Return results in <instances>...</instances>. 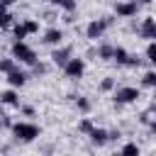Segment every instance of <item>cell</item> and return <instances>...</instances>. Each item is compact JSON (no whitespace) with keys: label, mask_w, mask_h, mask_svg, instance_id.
I'll return each mask as SVG.
<instances>
[{"label":"cell","mask_w":156,"mask_h":156,"mask_svg":"<svg viewBox=\"0 0 156 156\" xmlns=\"http://www.w3.org/2000/svg\"><path fill=\"white\" fill-rule=\"evenodd\" d=\"M10 129H12V134H15L17 141H34L41 134V129L37 124H32V122H15Z\"/></svg>","instance_id":"1"},{"label":"cell","mask_w":156,"mask_h":156,"mask_svg":"<svg viewBox=\"0 0 156 156\" xmlns=\"http://www.w3.org/2000/svg\"><path fill=\"white\" fill-rule=\"evenodd\" d=\"M12 58H20L27 66H34L37 63V54H34V49L29 44H24V39H17L12 44Z\"/></svg>","instance_id":"2"},{"label":"cell","mask_w":156,"mask_h":156,"mask_svg":"<svg viewBox=\"0 0 156 156\" xmlns=\"http://www.w3.org/2000/svg\"><path fill=\"white\" fill-rule=\"evenodd\" d=\"M110 24H112L110 17H105V20H93V22L85 27V37L93 39V41H98V39H102V34H105V29H107Z\"/></svg>","instance_id":"3"},{"label":"cell","mask_w":156,"mask_h":156,"mask_svg":"<svg viewBox=\"0 0 156 156\" xmlns=\"http://www.w3.org/2000/svg\"><path fill=\"white\" fill-rule=\"evenodd\" d=\"M63 73H66V78H73V80L83 78V73H85V61L78 58V56H71V58L66 61V66H63Z\"/></svg>","instance_id":"4"},{"label":"cell","mask_w":156,"mask_h":156,"mask_svg":"<svg viewBox=\"0 0 156 156\" xmlns=\"http://www.w3.org/2000/svg\"><path fill=\"white\" fill-rule=\"evenodd\" d=\"M139 98H141L139 88H132V85H124V88L115 90V102L117 105H129V102H136Z\"/></svg>","instance_id":"5"},{"label":"cell","mask_w":156,"mask_h":156,"mask_svg":"<svg viewBox=\"0 0 156 156\" xmlns=\"http://www.w3.org/2000/svg\"><path fill=\"white\" fill-rule=\"evenodd\" d=\"M136 10H139V2L136 0H124V2H117V7H115V12L119 17H134Z\"/></svg>","instance_id":"6"},{"label":"cell","mask_w":156,"mask_h":156,"mask_svg":"<svg viewBox=\"0 0 156 156\" xmlns=\"http://www.w3.org/2000/svg\"><path fill=\"white\" fill-rule=\"evenodd\" d=\"M139 34L144 39H156V20L154 17H146L141 22V27H139Z\"/></svg>","instance_id":"7"},{"label":"cell","mask_w":156,"mask_h":156,"mask_svg":"<svg viewBox=\"0 0 156 156\" xmlns=\"http://www.w3.org/2000/svg\"><path fill=\"white\" fill-rule=\"evenodd\" d=\"M44 41H46V44H51V46H58V44L63 41V32H61L58 27H51V29H46V32H44Z\"/></svg>","instance_id":"8"},{"label":"cell","mask_w":156,"mask_h":156,"mask_svg":"<svg viewBox=\"0 0 156 156\" xmlns=\"http://www.w3.org/2000/svg\"><path fill=\"white\" fill-rule=\"evenodd\" d=\"M7 83H10L12 88H22V85L27 83V73H24V71H20V68H15V71H10V73H7Z\"/></svg>","instance_id":"9"},{"label":"cell","mask_w":156,"mask_h":156,"mask_svg":"<svg viewBox=\"0 0 156 156\" xmlns=\"http://www.w3.org/2000/svg\"><path fill=\"white\" fill-rule=\"evenodd\" d=\"M88 136H90V141H93L95 146H105V144L110 141V132H105V129H98V127H93V132H90Z\"/></svg>","instance_id":"10"},{"label":"cell","mask_w":156,"mask_h":156,"mask_svg":"<svg viewBox=\"0 0 156 156\" xmlns=\"http://www.w3.org/2000/svg\"><path fill=\"white\" fill-rule=\"evenodd\" d=\"M51 58H54V63H56V66H61V68H63V66H66V61L71 58V49H68V46L56 49V51L51 54Z\"/></svg>","instance_id":"11"},{"label":"cell","mask_w":156,"mask_h":156,"mask_svg":"<svg viewBox=\"0 0 156 156\" xmlns=\"http://www.w3.org/2000/svg\"><path fill=\"white\" fill-rule=\"evenodd\" d=\"M0 100H2V105L20 107V95H17V90H5V93L0 95Z\"/></svg>","instance_id":"12"},{"label":"cell","mask_w":156,"mask_h":156,"mask_svg":"<svg viewBox=\"0 0 156 156\" xmlns=\"http://www.w3.org/2000/svg\"><path fill=\"white\" fill-rule=\"evenodd\" d=\"M112 58H115L119 66H127V63H129V54H127L122 46H115V56H112Z\"/></svg>","instance_id":"13"},{"label":"cell","mask_w":156,"mask_h":156,"mask_svg":"<svg viewBox=\"0 0 156 156\" xmlns=\"http://www.w3.org/2000/svg\"><path fill=\"white\" fill-rule=\"evenodd\" d=\"M141 85H146V88H156V71H146L144 78H141Z\"/></svg>","instance_id":"14"},{"label":"cell","mask_w":156,"mask_h":156,"mask_svg":"<svg viewBox=\"0 0 156 156\" xmlns=\"http://www.w3.org/2000/svg\"><path fill=\"white\" fill-rule=\"evenodd\" d=\"M98 56H100V58H112V56H115V46H110V44H102V46L98 49Z\"/></svg>","instance_id":"15"},{"label":"cell","mask_w":156,"mask_h":156,"mask_svg":"<svg viewBox=\"0 0 156 156\" xmlns=\"http://www.w3.org/2000/svg\"><path fill=\"white\" fill-rule=\"evenodd\" d=\"M15 68H17L15 66V58H0V73H10Z\"/></svg>","instance_id":"16"},{"label":"cell","mask_w":156,"mask_h":156,"mask_svg":"<svg viewBox=\"0 0 156 156\" xmlns=\"http://www.w3.org/2000/svg\"><path fill=\"white\" fill-rule=\"evenodd\" d=\"M49 2H54V5L63 7L66 12H73V10H76V0H49Z\"/></svg>","instance_id":"17"},{"label":"cell","mask_w":156,"mask_h":156,"mask_svg":"<svg viewBox=\"0 0 156 156\" xmlns=\"http://www.w3.org/2000/svg\"><path fill=\"white\" fill-rule=\"evenodd\" d=\"M22 24H24L27 34H37V32H39V22H37V20H24Z\"/></svg>","instance_id":"18"},{"label":"cell","mask_w":156,"mask_h":156,"mask_svg":"<svg viewBox=\"0 0 156 156\" xmlns=\"http://www.w3.org/2000/svg\"><path fill=\"white\" fill-rule=\"evenodd\" d=\"M93 127H95V124H93L90 119H80V122H78V132H83V134H90Z\"/></svg>","instance_id":"19"},{"label":"cell","mask_w":156,"mask_h":156,"mask_svg":"<svg viewBox=\"0 0 156 156\" xmlns=\"http://www.w3.org/2000/svg\"><path fill=\"white\" fill-rule=\"evenodd\" d=\"M146 58L154 63V68H156V41H151L149 46H146Z\"/></svg>","instance_id":"20"},{"label":"cell","mask_w":156,"mask_h":156,"mask_svg":"<svg viewBox=\"0 0 156 156\" xmlns=\"http://www.w3.org/2000/svg\"><path fill=\"white\" fill-rule=\"evenodd\" d=\"M12 32H15V39H24V37H27L24 24H15V27H12Z\"/></svg>","instance_id":"21"},{"label":"cell","mask_w":156,"mask_h":156,"mask_svg":"<svg viewBox=\"0 0 156 156\" xmlns=\"http://www.w3.org/2000/svg\"><path fill=\"white\" fill-rule=\"evenodd\" d=\"M76 107H78L80 112H88V110H90V102H88V98H78V100H76Z\"/></svg>","instance_id":"22"},{"label":"cell","mask_w":156,"mask_h":156,"mask_svg":"<svg viewBox=\"0 0 156 156\" xmlns=\"http://www.w3.org/2000/svg\"><path fill=\"white\" fill-rule=\"evenodd\" d=\"M0 27H2V29H7V27H12V15H10V12H5V15H0Z\"/></svg>","instance_id":"23"},{"label":"cell","mask_w":156,"mask_h":156,"mask_svg":"<svg viewBox=\"0 0 156 156\" xmlns=\"http://www.w3.org/2000/svg\"><path fill=\"white\" fill-rule=\"evenodd\" d=\"M112 88H115V78H105V80L100 83V90H102V93H107V90H112Z\"/></svg>","instance_id":"24"},{"label":"cell","mask_w":156,"mask_h":156,"mask_svg":"<svg viewBox=\"0 0 156 156\" xmlns=\"http://www.w3.org/2000/svg\"><path fill=\"white\" fill-rule=\"evenodd\" d=\"M122 154H139V146L136 144H124L122 146Z\"/></svg>","instance_id":"25"},{"label":"cell","mask_w":156,"mask_h":156,"mask_svg":"<svg viewBox=\"0 0 156 156\" xmlns=\"http://www.w3.org/2000/svg\"><path fill=\"white\" fill-rule=\"evenodd\" d=\"M32 68H34V73H37V76H41V73H46V66H44V63H34Z\"/></svg>","instance_id":"26"},{"label":"cell","mask_w":156,"mask_h":156,"mask_svg":"<svg viewBox=\"0 0 156 156\" xmlns=\"http://www.w3.org/2000/svg\"><path fill=\"white\" fill-rule=\"evenodd\" d=\"M0 127H12V124H10V119H7V117H2V119H0Z\"/></svg>","instance_id":"27"},{"label":"cell","mask_w":156,"mask_h":156,"mask_svg":"<svg viewBox=\"0 0 156 156\" xmlns=\"http://www.w3.org/2000/svg\"><path fill=\"white\" fill-rule=\"evenodd\" d=\"M149 129H151V134L156 136V119H154V122H149Z\"/></svg>","instance_id":"28"},{"label":"cell","mask_w":156,"mask_h":156,"mask_svg":"<svg viewBox=\"0 0 156 156\" xmlns=\"http://www.w3.org/2000/svg\"><path fill=\"white\" fill-rule=\"evenodd\" d=\"M149 115H156V100L151 102V107H149Z\"/></svg>","instance_id":"29"},{"label":"cell","mask_w":156,"mask_h":156,"mask_svg":"<svg viewBox=\"0 0 156 156\" xmlns=\"http://www.w3.org/2000/svg\"><path fill=\"white\" fill-rule=\"evenodd\" d=\"M5 12H7V5H5V2H0V15H5Z\"/></svg>","instance_id":"30"},{"label":"cell","mask_w":156,"mask_h":156,"mask_svg":"<svg viewBox=\"0 0 156 156\" xmlns=\"http://www.w3.org/2000/svg\"><path fill=\"white\" fill-rule=\"evenodd\" d=\"M0 2H5V5H7V7H10V5H12V2H15V0H0Z\"/></svg>","instance_id":"31"},{"label":"cell","mask_w":156,"mask_h":156,"mask_svg":"<svg viewBox=\"0 0 156 156\" xmlns=\"http://www.w3.org/2000/svg\"><path fill=\"white\" fill-rule=\"evenodd\" d=\"M154 100H156V88H154Z\"/></svg>","instance_id":"32"},{"label":"cell","mask_w":156,"mask_h":156,"mask_svg":"<svg viewBox=\"0 0 156 156\" xmlns=\"http://www.w3.org/2000/svg\"><path fill=\"white\" fill-rule=\"evenodd\" d=\"M141 2H151V0H141Z\"/></svg>","instance_id":"33"},{"label":"cell","mask_w":156,"mask_h":156,"mask_svg":"<svg viewBox=\"0 0 156 156\" xmlns=\"http://www.w3.org/2000/svg\"><path fill=\"white\" fill-rule=\"evenodd\" d=\"M0 105H2V100H0Z\"/></svg>","instance_id":"34"}]
</instances>
